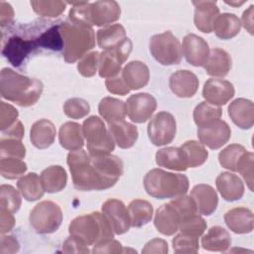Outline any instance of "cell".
Returning <instances> with one entry per match:
<instances>
[{"label":"cell","instance_id":"cell-57","mask_svg":"<svg viewBox=\"0 0 254 254\" xmlns=\"http://www.w3.org/2000/svg\"><path fill=\"white\" fill-rule=\"evenodd\" d=\"M20 245L15 237L13 236H4L1 237V249L0 253H15L18 252Z\"/></svg>","mask_w":254,"mask_h":254},{"label":"cell","instance_id":"cell-44","mask_svg":"<svg viewBox=\"0 0 254 254\" xmlns=\"http://www.w3.org/2000/svg\"><path fill=\"white\" fill-rule=\"evenodd\" d=\"M0 206L15 213L21 206V196L19 192L10 185L0 187Z\"/></svg>","mask_w":254,"mask_h":254},{"label":"cell","instance_id":"cell-48","mask_svg":"<svg viewBox=\"0 0 254 254\" xmlns=\"http://www.w3.org/2000/svg\"><path fill=\"white\" fill-rule=\"evenodd\" d=\"M26 155L25 146L21 140L15 138H1L0 140V158L13 157L23 159Z\"/></svg>","mask_w":254,"mask_h":254},{"label":"cell","instance_id":"cell-24","mask_svg":"<svg viewBox=\"0 0 254 254\" xmlns=\"http://www.w3.org/2000/svg\"><path fill=\"white\" fill-rule=\"evenodd\" d=\"M228 115L232 122L241 129H250L254 123L253 102L245 98H237L228 106Z\"/></svg>","mask_w":254,"mask_h":254},{"label":"cell","instance_id":"cell-54","mask_svg":"<svg viewBox=\"0 0 254 254\" xmlns=\"http://www.w3.org/2000/svg\"><path fill=\"white\" fill-rule=\"evenodd\" d=\"M63 251L64 253H88L89 249L80 239L69 235L63 244Z\"/></svg>","mask_w":254,"mask_h":254},{"label":"cell","instance_id":"cell-50","mask_svg":"<svg viewBox=\"0 0 254 254\" xmlns=\"http://www.w3.org/2000/svg\"><path fill=\"white\" fill-rule=\"evenodd\" d=\"M99 55L100 54L95 51L83 56L77 64L78 72L85 77L93 76L99 65Z\"/></svg>","mask_w":254,"mask_h":254},{"label":"cell","instance_id":"cell-10","mask_svg":"<svg viewBox=\"0 0 254 254\" xmlns=\"http://www.w3.org/2000/svg\"><path fill=\"white\" fill-rule=\"evenodd\" d=\"M148 137L155 146L170 144L176 137L177 123L174 115L167 111L158 112L149 122Z\"/></svg>","mask_w":254,"mask_h":254},{"label":"cell","instance_id":"cell-14","mask_svg":"<svg viewBox=\"0 0 254 254\" xmlns=\"http://www.w3.org/2000/svg\"><path fill=\"white\" fill-rule=\"evenodd\" d=\"M126 114L135 123H144L151 118L157 108L156 98L145 92L131 95L126 103Z\"/></svg>","mask_w":254,"mask_h":254},{"label":"cell","instance_id":"cell-56","mask_svg":"<svg viewBox=\"0 0 254 254\" xmlns=\"http://www.w3.org/2000/svg\"><path fill=\"white\" fill-rule=\"evenodd\" d=\"M0 231L2 234L12 230L15 225V218L13 213L4 207H0Z\"/></svg>","mask_w":254,"mask_h":254},{"label":"cell","instance_id":"cell-18","mask_svg":"<svg viewBox=\"0 0 254 254\" xmlns=\"http://www.w3.org/2000/svg\"><path fill=\"white\" fill-rule=\"evenodd\" d=\"M182 220L183 216L170 201L157 209L154 217V225L163 235L171 236L179 230Z\"/></svg>","mask_w":254,"mask_h":254},{"label":"cell","instance_id":"cell-59","mask_svg":"<svg viewBox=\"0 0 254 254\" xmlns=\"http://www.w3.org/2000/svg\"><path fill=\"white\" fill-rule=\"evenodd\" d=\"M24 136V126L21 121H17L13 126L2 131V138H15L21 140Z\"/></svg>","mask_w":254,"mask_h":254},{"label":"cell","instance_id":"cell-36","mask_svg":"<svg viewBox=\"0 0 254 254\" xmlns=\"http://www.w3.org/2000/svg\"><path fill=\"white\" fill-rule=\"evenodd\" d=\"M128 213L132 227H142L151 221L153 217V206L145 199H134L128 205Z\"/></svg>","mask_w":254,"mask_h":254},{"label":"cell","instance_id":"cell-38","mask_svg":"<svg viewBox=\"0 0 254 254\" xmlns=\"http://www.w3.org/2000/svg\"><path fill=\"white\" fill-rule=\"evenodd\" d=\"M184 153L188 168H196L201 166L208 157V152L200 142L190 140L180 147Z\"/></svg>","mask_w":254,"mask_h":254},{"label":"cell","instance_id":"cell-13","mask_svg":"<svg viewBox=\"0 0 254 254\" xmlns=\"http://www.w3.org/2000/svg\"><path fill=\"white\" fill-rule=\"evenodd\" d=\"M121 9L116 1H96L88 3L86 8L87 24L92 27L107 26L120 18Z\"/></svg>","mask_w":254,"mask_h":254},{"label":"cell","instance_id":"cell-5","mask_svg":"<svg viewBox=\"0 0 254 254\" xmlns=\"http://www.w3.org/2000/svg\"><path fill=\"white\" fill-rule=\"evenodd\" d=\"M72 184L78 190H102L99 175L91 156L84 150L70 151L67 155Z\"/></svg>","mask_w":254,"mask_h":254},{"label":"cell","instance_id":"cell-8","mask_svg":"<svg viewBox=\"0 0 254 254\" xmlns=\"http://www.w3.org/2000/svg\"><path fill=\"white\" fill-rule=\"evenodd\" d=\"M30 224L39 234L56 232L63 221L60 205L52 200H44L34 206L30 212Z\"/></svg>","mask_w":254,"mask_h":254},{"label":"cell","instance_id":"cell-30","mask_svg":"<svg viewBox=\"0 0 254 254\" xmlns=\"http://www.w3.org/2000/svg\"><path fill=\"white\" fill-rule=\"evenodd\" d=\"M201 246L207 251L224 252L231 246V236L225 228L212 226L202 236Z\"/></svg>","mask_w":254,"mask_h":254},{"label":"cell","instance_id":"cell-27","mask_svg":"<svg viewBox=\"0 0 254 254\" xmlns=\"http://www.w3.org/2000/svg\"><path fill=\"white\" fill-rule=\"evenodd\" d=\"M232 60L230 55L219 48L210 51L208 59L204 64V69L208 75L223 77L228 74L231 69Z\"/></svg>","mask_w":254,"mask_h":254},{"label":"cell","instance_id":"cell-47","mask_svg":"<svg viewBox=\"0 0 254 254\" xmlns=\"http://www.w3.org/2000/svg\"><path fill=\"white\" fill-rule=\"evenodd\" d=\"M173 249L176 253H196L199 248L198 237L184 233L177 234L172 241Z\"/></svg>","mask_w":254,"mask_h":254},{"label":"cell","instance_id":"cell-58","mask_svg":"<svg viewBox=\"0 0 254 254\" xmlns=\"http://www.w3.org/2000/svg\"><path fill=\"white\" fill-rule=\"evenodd\" d=\"M14 18V10L12 6L9 3L6 2H0V21H1V27L8 25L11 23V21Z\"/></svg>","mask_w":254,"mask_h":254},{"label":"cell","instance_id":"cell-28","mask_svg":"<svg viewBox=\"0 0 254 254\" xmlns=\"http://www.w3.org/2000/svg\"><path fill=\"white\" fill-rule=\"evenodd\" d=\"M56 127L48 119H40L36 121L30 131V140L38 149L49 148L56 138Z\"/></svg>","mask_w":254,"mask_h":254},{"label":"cell","instance_id":"cell-55","mask_svg":"<svg viewBox=\"0 0 254 254\" xmlns=\"http://www.w3.org/2000/svg\"><path fill=\"white\" fill-rule=\"evenodd\" d=\"M168 243L161 238H154L146 243L145 247L142 249V253H168Z\"/></svg>","mask_w":254,"mask_h":254},{"label":"cell","instance_id":"cell-1","mask_svg":"<svg viewBox=\"0 0 254 254\" xmlns=\"http://www.w3.org/2000/svg\"><path fill=\"white\" fill-rule=\"evenodd\" d=\"M43 91V83L36 78L22 75L11 68L4 67L0 75L1 96L17 105H34Z\"/></svg>","mask_w":254,"mask_h":254},{"label":"cell","instance_id":"cell-46","mask_svg":"<svg viewBox=\"0 0 254 254\" xmlns=\"http://www.w3.org/2000/svg\"><path fill=\"white\" fill-rule=\"evenodd\" d=\"M90 111V106L83 98L73 97L67 99L64 104V114L72 119H80L85 117Z\"/></svg>","mask_w":254,"mask_h":254},{"label":"cell","instance_id":"cell-52","mask_svg":"<svg viewBox=\"0 0 254 254\" xmlns=\"http://www.w3.org/2000/svg\"><path fill=\"white\" fill-rule=\"evenodd\" d=\"M105 85H106L107 90L113 94L126 95L127 93L130 92V88L125 83L121 74H118L114 77L106 78Z\"/></svg>","mask_w":254,"mask_h":254},{"label":"cell","instance_id":"cell-43","mask_svg":"<svg viewBox=\"0 0 254 254\" xmlns=\"http://www.w3.org/2000/svg\"><path fill=\"white\" fill-rule=\"evenodd\" d=\"M64 1H31L33 10L42 17H58L65 9Z\"/></svg>","mask_w":254,"mask_h":254},{"label":"cell","instance_id":"cell-45","mask_svg":"<svg viewBox=\"0 0 254 254\" xmlns=\"http://www.w3.org/2000/svg\"><path fill=\"white\" fill-rule=\"evenodd\" d=\"M206 226L205 220L198 213H195L184 218L180 224L179 230L181 233L199 237L205 231Z\"/></svg>","mask_w":254,"mask_h":254},{"label":"cell","instance_id":"cell-2","mask_svg":"<svg viewBox=\"0 0 254 254\" xmlns=\"http://www.w3.org/2000/svg\"><path fill=\"white\" fill-rule=\"evenodd\" d=\"M144 188L147 193L155 198H174L186 194L190 181L186 175L175 174L162 169H153L144 177Z\"/></svg>","mask_w":254,"mask_h":254},{"label":"cell","instance_id":"cell-22","mask_svg":"<svg viewBox=\"0 0 254 254\" xmlns=\"http://www.w3.org/2000/svg\"><path fill=\"white\" fill-rule=\"evenodd\" d=\"M216 189L222 198L226 201H235L244 194V185L242 180L235 174L223 172L215 180Z\"/></svg>","mask_w":254,"mask_h":254},{"label":"cell","instance_id":"cell-33","mask_svg":"<svg viewBox=\"0 0 254 254\" xmlns=\"http://www.w3.org/2000/svg\"><path fill=\"white\" fill-rule=\"evenodd\" d=\"M241 26V21L235 14L223 13L216 18L213 25V31L219 39L229 40L234 38L240 32Z\"/></svg>","mask_w":254,"mask_h":254},{"label":"cell","instance_id":"cell-17","mask_svg":"<svg viewBox=\"0 0 254 254\" xmlns=\"http://www.w3.org/2000/svg\"><path fill=\"white\" fill-rule=\"evenodd\" d=\"M233 84L225 79L209 78L205 81L202 89V96L206 102L221 106L225 105L234 96Z\"/></svg>","mask_w":254,"mask_h":254},{"label":"cell","instance_id":"cell-21","mask_svg":"<svg viewBox=\"0 0 254 254\" xmlns=\"http://www.w3.org/2000/svg\"><path fill=\"white\" fill-rule=\"evenodd\" d=\"M194 5L193 22L197 30L209 34L213 31V25L219 15V8L215 1H197Z\"/></svg>","mask_w":254,"mask_h":254},{"label":"cell","instance_id":"cell-29","mask_svg":"<svg viewBox=\"0 0 254 254\" xmlns=\"http://www.w3.org/2000/svg\"><path fill=\"white\" fill-rule=\"evenodd\" d=\"M59 141L61 146L66 150L75 151L82 149L84 145L82 126L76 122H65L60 128Z\"/></svg>","mask_w":254,"mask_h":254},{"label":"cell","instance_id":"cell-49","mask_svg":"<svg viewBox=\"0 0 254 254\" xmlns=\"http://www.w3.org/2000/svg\"><path fill=\"white\" fill-rule=\"evenodd\" d=\"M253 166L254 155L252 152L246 151L240 158L236 168V172H238L243 177L251 191H253Z\"/></svg>","mask_w":254,"mask_h":254},{"label":"cell","instance_id":"cell-51","mask_svg":"<svg viewBox=\"0 0 254 254\" xmlns=\"http://www.w3.org/2000/svg\"><path fill=\"white\" fill-rule=\"evenodd\" d=\"M18 110L9 103L0 102V129L5 131L13 126L18 120Z\"/></svg>","mask_w":254,"mask_h":254},{"label":"cell","instance_id":"cell-9","mask_svg":"<svg viewBox=\"0 0 254 254\" xmlns=\"http://www.w3.org/2000/svg\"><path fill=\"white\" fill-rule=\"evenodd\" d=\"M132 42L126 38L115 48L105 50L99 55L98 73L100 77L110 78L118 75L122 64L127 61L132 51Z\"/></svg>","mask_w":254,"mask_h":254},{"label":"cell","instance_id":"cell-31","mask_svg":"<svg viewBox=\"0 0 254 254\" xmlns=\"http://www.w3.org/2000/svg\"><path fill=\"white\" fill-rule=\"evenodd\" d=\"M156 164L159 167H163L173 171L185 172L188 169V165L181 148L178 147H166L157 151Z\"/></svg>","mask_w":254,"mask_h":254},{"label":"cell","instance_id":"cell-40","mask_svg":"<svg viewBox=\"0 0 254 254\" xmlns=\"http://www.w3.org/2000/svg\"><path fill=\"white\" fill-rule=\"evenodd\" d=\"M247 150L242 145L231 144L219 152L218 154L219 164L227 170L236 172L237 164L240 158L242 157V155Z\"/></svg>","mask_w":254,"mask_h":254},{"label":"cell","instance_id":"cell-6","mask_svg":"<svg viewBox=\"0 0 254 254\" xmlns=\"http://www.w3.org/2000/svg\"><path fill=\"white\" fill-rule=\"evenodd\" d=\"M82 133L90 156H106L114 151L115 141L103 120L98 116H90L83 121Z\"/></svg>","mask_w":254,"mask_h":254},{"label":"cell","instance_id":"cell-26","mask_svg":"<svg viewBox=\"0 0 254 254\" xmlns=\"http://www.w3.org/2000/svg\"><path fill=\"white\" fill-rule=\"evenodd\" d=\"M108 130L115 143L122 149L131 148L138 139L137 127L125 120L108 123Z\"/></svg>","mask_w":254,"mask_h":254},{"label":"cell","instance_id":"cell-11","mask_svg":"<svg viewBox=\"0 0 254 254\" xmlns=\"http://www.w3.org/2000/svg\"><path fill=\"white\" fill-rule=\"evenodd\" d=\"M38 36L31 39L23 38L21 35H13L8 38L2 47V55L15 66H20L24 60L37 48H39Z\"/></svg>","mask_w":254,"mask_h":254},{"label":"cell","instance_id":"cell-32","mask_svg":"<svg viewBox=\"0 0 254 254\" xmlns=\"http://www.w3.org/2000/svg\"><path fill=\"white\" fill-rule=\"evenodd\" d=\"M41 181L45 191L55 193L63 190L67 182V175L65 170L59 165L51 166L41 173Z\"/></svg>","mask_w":254,"mask_h":254},{"label":"cell","instance_id":"cell-25","mask_svg":"<svg viewBox=\"0 0 254 254\" xmlns=\"http://www.w3.org/2000/svg\"><path fill=\"white\" fill-rule=\"evenodd\" d=\"M121 75L130 90H137L149 82L150 70L143 62L132 61L123 67Z\"/></svg>","mask_w":254,"mask_h":254},{"label":"cell","instance_id":"cell-20","mask_svg":"<svg viewBox=\"0 0 254 254\" xmlns=\"http://www.w3.org/2000/svg\"><path fill=\"white\" fill-rule=\"evenodd\" d=\"M190 196L192 197L198 214L211 215L217 208L218 196L214 189L205 184H199L194 186L190 190Z\"/></svg>","mask_w":254,"mask_h":254},{"label":"cell","instance_id":"cell-3","mask_svg":"<svg viewBox=\"0 0 254 254\" xmlns=\"http://www.w3.org/2000/svg\"><path fill=\"white\" fill-rule=\"evenodd\" d=\"M60 32L64 40V58L72 64L90 51L95 45V34L92 27L66 21L60 24Z\"/></svg>","mask_w":254,"mask_h":254},{"label":"cell","instance_id":"cell-23","mask_svg":"<svg viewBox=\"0 0 254 254\" xmlns=\"http://www.w3.org/2000/svg\"><path fill=\"white\" fill-rule=\"evenodd\" d=\"M224 222L236 234L250 233L254 227L253 212L247 207H234L225 212Z\"/></svg>","mask_w":254,"mask_h":254},{"label":"cell","instance_id":"cell-39","mask_svg":"<svg viewBox=\"0 0 254 254\" xmlns=\"http://www.w3.org/2000/svg\"><path fill=\"white\" fill-rule=\"evenodd\" d=\"M221 115L222 110L220 106L212 105L206 101L200 102L193 110V120L197 127L213 120L220 119Z\"/></svg>","mask_w":254,"mask_h":254},{"label":"cell","instance_id":"cell-12","mask_svg":"<svg viewBox=\"0 0 254 254\" xmlns=\"http://www.w3.org/2000/svg\"><path fill=\"white\" fill-rule=\"evenodd\" d=\"M197 137L202 145L209 149L216 150L229 141L231 137V129L225 121L217 119L198 126Z\"/></svg>","mask_w":254,"mask_h":254},{"label":"cell","instance_id":"cell-35","mask_svg":"<svg viewBox=\"0 0 254 254\" xmlns=\"http://www.w3.org/2000/svg\"><path fill=\"white\" fill-rule=\"evenodd\" d=\"M18 190L22 196L28 201L40 199L45 192L41 178L36 173H29L18 180Z\"/></svg>","mask_w":254,"mask_h":254},{"label":"cell","instance_id":"cell-42","mask_svg":"<svg viewBox=\"0 0 254 254\" xmlns=\"http://www.w3.org/2000/svg\"><path fill=\"white\" fill-rule=\"evenodd\" d=\"M27 171V165L22 159L5 157L0 158V173L3 178L14 180Z\"/></svg>","mask_w":254,"mask_h":254},{"label":"cell","instance_id":"cell-34","mask_svg":"<svg viewBox=\"0 0 254 254\" xmlns=\"http://www.w3.org/2000/svg\"><path fill=\"white\" fill-rule=\"evenodd\" d=\"M126 39V31L121 24L107 25L96 33L98 46L102 50H109L118 46Z\"/></svg>","mask_w":254,"mask_h":254},{"label":"cell","instance_id":"cell-53","mask_svg":"<svg viewBox=\"0 0 254 254\" xmlns=\"http://www.w3.org/2000/svg\"><path fill=\"white\" fill-rule=\"evenodd\" d=\"M92 252L93 253H122L123 247L119 241L113 238H110V239H106V240L95 243L93 246Z\"/></svg>","mask_w":254,"mask_h":254},{"label":"cell","instance_id":"cell-19","mask_svg":"<svg viewBox=\"0 0 254 254\" xmlns=\"http://www.w3.org/2000/svg\"><path fill=\"white\" fill-rule=\"evenodd\" d=\"M198 84L197 76L188 69L177 70L169 79L172 92L181 98L192 97L198 89Z\"/></svg>","mask_w":254,"mask_h":254},{"label":"cell","instance_id":"cell-7","mask_svg":"<svg viewBox=\"0 0 254 254\" xmlns=\"http://www.w3.org/2000/svg\"><path fill=\"white\" fill-rule=\"evenodd\" d=\"M149 49L153 58L163 65L178 64L182 61V45L171 31L152 36Z\"/></svg>","mask_w":254,"mask_h":254},{"label":"cell","instance_id":"cell-4","mask_svg":"<svg viewBox=\"0 0 254 254\" xmlns=\"http://www.w3.org/2000/svg\"><path fill=\"white\" fill-rule=\"evenodd\" d=\"M68 232L87 246L114 237L110 223L103 213L98 211L83 214L72 219L68 225Z\"/></svg>","mask_w":254,"mask_h":254},{"label":"cell","instance_id":"cell-16","mask_svg":"<svg viewBox=\"0 0 254 254\" xmlns=\"http://www.w3.org/2000/svg\"><path fill=\"white\" fill-rule=\"evenodd\" d=\"M182 53L187 62L191 65L204 66L210 50L203 38L195 34H188L183 39Z\"/></svg>","mask_w":254,"mask_h":254},{"label":"cell","instance_id":"cell-37","mask_svg":"<svg viewBox=\"0 0 254 254\" xmlns=\"http://www.w3.org/2000/svg\"><path fill=\"white\" fill-rule=\"evenodd\" d=\"M98 112L107 123H111L124 120L126 106L122 100L113 97H104L98 104Z\"/></svg>","mask_w":254,"mask_h":254},{"label":"cell","instance_id":"cell-60","mask_svg":"<svg viewBox=\"0 0 254 254\" xmlns=\"http://www.w3.org/2000/svg\"><path fill=\"white\" fill-rule=\"evenodd\" d=\"M253 8L254 6L251 5L247 10L243 12L242 15V22L241 25L252 35L253 34Z\"/></svg>","mask_w":254,"mask_h":254},{"label":"cell","instance_id":"cell-61","mask_svg":"<svg viewBox=\"0 0 254 254\" xmlns=\"http://www.w3.org/2000/svg\"><path fill=\"white\" fill-rule=\"evenodd\" d=\"M225 3H226V4H229V5H232V6H240V5H242V4L244 3V1H241V2H238V3H237V2H231V1H230V2L225 1Z\"/></svg>","mask_w":254,"mask_h":254},{"label":"cell","instance_id":"cell-15","mask_svg":"<svg viewBox=\"0 0 254 254\" xmlns=\"http://www.w3.org/2000/svg\"><path fill=\"white\" fill-rule=\"evenodd\" d=\"M101 210L110 223L114 234L121 235L129 230L131 226L130 217L123 201L116 198H109L103 202Z\"/></svg>","mask_w":254,"mask_h":254},{"label":"cell","instance_id":"cell-41","mask_svg":"<svg viewBox=\"0 0 254 254\" xmlns=\"http://www.w3.org/2000/svg\"><path fill=\"white\" fill-rule=\"evenodd\" d=\"M39 46L41 48L51 49L53 51H61L64 49V40L60 32V24L54 25L42 32L38 36Z\"/></svg>","mask_w":254,"mask_h":254}]
</instances>
